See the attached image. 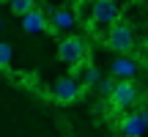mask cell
Returning a JSON list of instances; mask_svg holds the SVG:
<instances>
[{"mask_svg": "<svg viewBox=\"0 0 148 137\" xmlns=\"http://www.w3.org/2000/svg\"><path fill=\"white\" fill-rule=\"evenodd\" d=\"M85 85L79 82L74 74H69V77H60L52 82V99L58 101V104H74V101H79L85 96Z\"/></svg>", "mask_w": 148, "mask_h": 137, "instance_id": "6da1fadb", "label": "cell"}, {"mask_svg": "<svg viewBox=\"0 0 148 137\" xmlns=\"http://www.w3.org/2000/svg\"><path fill=\"white\" fill-rule=\"evenodd\" d=\"M104 44L112 49V52H118V55H126V52H132L134 49V33H132V27L126 25V22H112L110 27H107V38H104Z\"/></svg>", "mask_w": 148, "mask_h": 137, "instance_id": "7a4b0ae2", "label": "cell"}, {"mask_svg": "<svg viewBox=\"0 0 148 137\" xmlns=\"http://www.w3.org/2000/svg\"><path fill=\"white\" fill-rule=\"evenodd\" d=\"M85 58H88V47H85V41L79 36H63L58 41V60L66 63L69 68L82 63Z\"/></svg>", "mask_w": 148, "mask_h": 137, "instance_id": "3957f363", "label": "cell"}, {"mask_svg": "<svg viewBox=\"0 0 148 137\" xmlns=\"http://www.w3.org/2000/svg\"><path fill=\"white\" fill-rule=\"evenodd\" d=\"M107 99H110V104L115 107V110H129V107L137 104L140 93H137V85H134L132 79H118L115 77V85H112Z\"/></svg>", "mask_w": 148, "mask_h": 137, "instance_id": "277c9868", "label": "cell"}, {"mask_svg": "<svg viewBox=\"0 0 148 137\" xmlns=\"http://www.w3.org/2000/svg\"><path fill=\"white\" fill-rule=\"evenodd\" d=\"M121 11H118L115 0H96L90 8V25L93 27H110L112 22H118Z\"/></svg>", "mask_w": 148, "mask_h": 137, "instance_id": "5b68a950", "label": "cell"}, {"mask_svg": "<svg viewBox=\"0 0 148 137\" xmlns=\"http://www.w3.org/2000/svg\"><path fill=\"white\" fill-rule=\"evenodd\" d=\"M19 19H22V30L25 33H33V36L36 33H49V19H47V14L41 8H30Z\"/></svg>", "mask_w": 148, "mask_h": 137, "instance_id": "8992f818", "label": "cell"}, {"mask_svg": "<svg viewBox=\"0 0 148 137\" xmlns=\"http://www.w3.org/2000/svg\"><path fill=\"white\" fill-rule=\"evenodd\" d=\"M118 129H121V134H123V137H143L148 126H145L143 115L134 110V112H126V115L118 118Z\"/></svg>", "mask_w": 148, "mask_h": 137, "instance_id": "52a82bcc", "label": "cell"}, {"mask_svg": "<svg viewBox=\"0 0 148 137\" xmlns=\"http://www.w3.org/2000/svg\"><path fill=\"white\" fill-rule=\"evenodd\" d=\"M137 71H140V63L132 60V58H126V55H118V58L110 63V77L132 79V77H137Z\"/></svg>", "mask_w": 148, "mask_h": 137, "instance_id": "ba28073f", "label": "cell"}, {"mask_svg": "<svg viewBox=\"0 0 148 137\" xmlns=\"http://www.w3.org/2000/svg\"><path fill=\"white\" fill-rule=\"evenodd\" d=\"M49 33H63V30H71L74 27V14L71 11H66V8H52L49 11Z\"/></svg>", "mask_w": 148, "mask_h": 137, "instance_id": "9c48e42d", "label": "cell"}, {"mask_svg": "<svg viewBox=\"0 0 148 137\" xmlns=\"http://www.w3.org/2000/svg\"><path fill=\"white\" fill-rule=\"evenodd\" d=\"M5 3H8L11 14H16V16H22V14H27L30 8H36V0H5Z\"/></svg>", "mask_w": 148, "mask_h": 137, "instance_id": "30bf717a", "label": "cell"}, {"mask_svg": "<svg viewBox=\"0 0 148 137\" xmlns=\"http://www.w3.org/2000/svg\"><path fill=\"white\" fill-rule=\"evenodd\" d=\"M11 58H14V49L8 41H0V71H8L11 68Z\"/></svg>", "mask_w": 148, "mask_h": 137, "instance_id": "8fae6325", "label": "cell"}, {"mask_svg": "<svg viewBox=\"0 0 148 137\" xmlns=\"http://www.w3.org/2000/svg\"><path fill=\"white\" fill-rule=\"evenodd\" d=\"M112 85H115V77H101L99 82H96V88H99V93L107 99V96H110V90H112Z\"/></svg>", "mask_w": 148, "mask_h": 137, "instance_id": "7c38bea8", "label": "cell"}, {"mask_svg": "<svg viewBox=\"0 0 148 137\" xmlns=\"http://www.w3.org/2000/svg\"><path fill=\"white\" fill-rule=\"evenodd\" d=\"M137 112L143 115V121H145V126H148V104H140V107H137Z\"/></svg>", "mask_w": 148, "mask_h": 137, "instance_id": "4fadbf2b", "label": "cell"}, {"mask_svg": "<svg viewBox=\"0 0 148 137\" xmlns=\"http://www.w3.org/2000/svg\"><path fill=\"white\" fill-rule=\"evenodd\" d=\"M0 30H3V19H0Z\"/></svg>", "mask_w": 148, "mask_h": 137, "instance_id": "5bb4252c", "label": "cell"}]
</instances>
